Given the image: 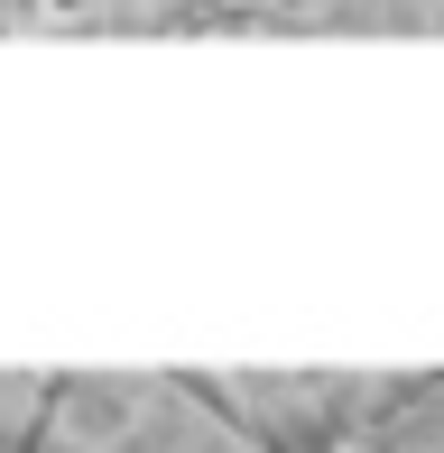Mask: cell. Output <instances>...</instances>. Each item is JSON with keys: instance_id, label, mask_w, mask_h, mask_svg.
Here are the masks:
<instances>
[{"instance_id": "1", "label": "cell", "mask_w": 444, "mask_h": 453, "mask_svg": "<svg viewBox=\"0 0 444 453\" xmlns=\"http://www.w3.org/2000/svg\"><path fill=\"white\" fill-rule=\"evenodd\" d=\"M379 426H389V380H325L306 453H379Z\"/></svg>"}]
</instances>
